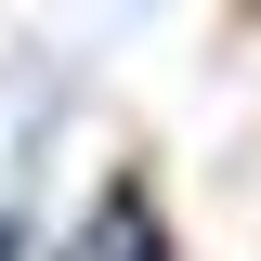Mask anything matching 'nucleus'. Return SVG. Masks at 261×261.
<instances>
[{
  "mask_svg": "<svg viewBox=\"0 0 261 261\" xmlns=\"http://www.w3.org/2000/svg\"><path fill=\"white\" fill-rule=\"evenodd\" d=\"M248 13H261V0H248Z\"/></svg>",
  "mask_w": 261,
  "mask_h": 261,
  "instance_id": "obj_3",
  "label": "nucleus"
},
{
  "mask_svg": "<svg viewBox=\"0 0 261 261\" xmlns=\"http://www.w3.org/2000/svg\"><path fill=\"white\" fill-rule=\"evenodd\" d=\"M53 261H183V248H170V222H157V183H144V170H118V183L92 196V222L65 235Z\"/></svg>",
  "mask_w": 261,
  "mask_h": 261,
  "instance_id": "obj_1",
  "label": "nucleus"
},
{
  "mask_svg": "<svg viewBox=\"0 0 261 261\" xmlns=\"http://www.w3.org/2000/svg\"><path fill=\"white\" fill-rule=\"evenodd\" d=\"M39 248V235H27V209H0V261H27Z\"/></svg>",
  "mask_w": 261,
  "mask_h": 261,
  "instance_id": "obj_2",
  "label": "nucleus"
}]
</instances>
